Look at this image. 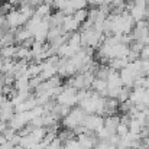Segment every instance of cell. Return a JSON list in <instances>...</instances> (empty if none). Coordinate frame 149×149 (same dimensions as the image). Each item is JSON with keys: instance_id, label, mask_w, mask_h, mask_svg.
Listing matches in <instances>:
<instances>
[{"instance_id": "obj_8", "label": "cell", "mask_w": 149, "mask_h": 149, "mask_svg": "<svg viewBox=\"0 0 149 149\" xmlns=\"http://www.w3.org/2000/svg\"><path fill=\"white\" fill-rule=\"evenodd\" d=\"M45 135H47V129H45V127H35L29 136H31L36 143H39V142H42V141H44Z\"/></svg>"}, {"instance_id": "obj_7", "label": "cell", "mask_w": 149, "mask_h": 149, "mask_svg": "<svg viewBox=\"0 0 149 149\" xmlns=\"http://www.w3.org/2000/svg\"><path fill=\"white\" fill-rule=\"evenodd\" d=\"M16 51H17V47H15V45L4 47V48H0V55L3 59H15Z\"/></svg>"}, {"instance_id": "obj_9", "label": "cell", "mask_w": 149, "mask_h": 149, "mask_svg": "<svg viewBox=\"0 0 149 149\" xmlns=\"http://www.w3.org/2000/svg\"><path fill=\"white\" fill-rule=\"evenodd\" d=\"M72 17L80 23L83 25L87 19H88V9H81V10H75V13L72 15Z\"/></svg>"}, {"instance_id": "obj_6", "label": "cell", "mask_w": 149, "mask_h": 149, "mask_svg": "<svg viewBox=\"0 0 149 149\" xmlns=\"http://www.w3.org/2000/svg\"><path fill=\"white\" fill-rule=\"evenodd\" d=\"M75 133H74V130H71V129H67V127H64L62 130H59L58 132V139L62 142V143H65V142H68V141H72V139H75Z\"/></svg>"}, {"instance_id": "obj_3", "label": "cell", "mask_w": 149, "mask_h": 149, "mask_svg": "<svg viewBox=\"0 0 149 149\" xmlns=\"http://www.w3.org/2000/svg\"><path fill=\"white\" fill-rule=\"evenodd\" d=\"M33 35L26 29V28H17V31H16V33H15V41H16V44L17 45H22L26 39H29V38H32Z\"/></svg>"}, {"instance_id": "obj_15", "label": "cell", "mask_w": 149, "mask_h": 149, "mask_svg": "<svg viewBox=\"0 0 149 149\" xmlns=\"http://www.w3.org/2000/svg\"><path fill=\"white\" fill-rule=\"evenodd\" d=\"M42 3H45V0H29V4L32 6V7H38V6H41Z\"/></svg>"}, {"instance_id": "obj_11", "label": "cell", "mask_w": 149, "mask_h": 149, "mask_svg": "<svg viewBox=\"0 0 149 149\" xmlns=\"http://www.w3.org/2000/svg\"><path fill=\"white\" fill-rule=\"evenodd\" d=\"M70 3L75 10H81V9H86V6L88 4V0H70Z\"/></svg>"}, {"instance_id": "obj_14", "label": "cell", "mask_w": 149, "mask_h": 149, "mask_svg": "<svg viewBox=\"0 0 149 149\" xmlns=\"http://www.w3.org/2000/svg\"><path fill=\"white\" fill-rule=\"evenodd\" d=\"M141 59L149 61V45H145V47H143V49L141 52Z\"/></svg>"}, {"instance_id": "obj_10", "label": "cell", "mask_w": 149, "mask_h": 149, "mask_svg": "<svg viewBox=\"0 0 149 149\" xmlns=\"http://www.w3.org/2000/svg\"><path fill=\"white\" fill-rule=\"evenodd\" d=\"M45 83L48 84L49 88H56V87H61V86H62V78L56 74V75H54L52 78H49L48 81H45Z\"/></svg>"}, {"instance_id": "obj_12", "label": "cell", "mask_w": 149, "mask_h": 149, "mask_svg": "<svg viewBox=\"0 0 149 149\" xmlns=\"http://www.w3.org/2000/svg\"><path fill=\"white\" fill-rule=\"evenodd\" d=\"M127 133H129V126L120 123V125L117 126V129H116V135H117L119 138H125Z\"/></svg>"}, {"instance_id": "obj_1", "label": "cell", "mask_w": 149, "mask_h": 149, "mask_svg": "<svg viewBox=\"0 0 149 149\" xmlns=\"http://www.w3.org/2000/svg\"><path fill=\"white\" fill-rule=\"evenodd\" d=\"M83 126H84L87 130L97 133L99 130H101V129L104 127V119H103L100 114H87V117H86Z\"/></svg>"}, {"instance_id": "obj_4", "label": "cell", "mask_w": 149, "mask_h": 149, "mask_svg": "<svg viewBox=\"0 0 149 149\" xmlns=\"http://www.w3.org/2000/svg\"><path fill=\"white\" fill-rule=\"evenodd\" d=\"M29 80H31V78L26 77V75L16 78V81H15V90H16V91H31Z\"/></svg>"}, {"instance_id": "obj_13", "label": "cell", "mask_w": 149, "mask_h": 149, "mask_svg": "<svg viewBox=\"0 0 149 149\" xmlns=\"http://www.w3.org/2000/svg\"><path fill=\"white\" fill-rule=\"evenodd\" d=\"M122 88L123 87H114V88H109V97L110 99H117L119 94L122 93Z\"/></svg>"}, {"instance_id": "obj_2", "label": "cell", "mask_w": 149, "mask_h": 149, "mask_svg": "<svg viewBox=\"0 0 149 149\" xmlns=\"http://www.w3.org/2000/svg\"><path fill=\"white\" fill-rule=\"evenodd\" d=\"M119 125H120V116L114 114V116L104 117V127L107 130H110L111 133H116V129H117Z\"/></svg>"}, {"instance_id": "obj_5", "label": "cell", "mask_w": 149, "mask_h": 149, "mask_svg": "<svg viewBox=\"0 0 149 149\" xmlns=\"http://www.w3.org/2000/svg\"><path fill=\"white\" fill-rule=\"evenodd\" d=\"M127 64H129V61L127 59H123V58H114V59H110L109 61V67L111 68V70H114V71H122V70H125L126 67H127Z\"/></svg>"}]
</instances>
